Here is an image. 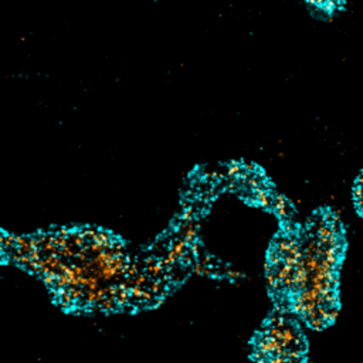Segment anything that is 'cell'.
<instances>
[{
    "mask_svg": "<svg viewBox=\"0 0 363 363\" xmlns=\"http://www.w3.org/2000/svg\"><path fill=\"white\" fill-rule=\"evenodd\" d=\"M305 342L299 329L282 316L272 318L255 345L258 363H301Z\"/></svg>",
    "mask_w": 363,
    "mask_h": 363,
    "instance_id": "6da1fadb",
    "label": "cell"
}]
</instances>
